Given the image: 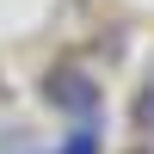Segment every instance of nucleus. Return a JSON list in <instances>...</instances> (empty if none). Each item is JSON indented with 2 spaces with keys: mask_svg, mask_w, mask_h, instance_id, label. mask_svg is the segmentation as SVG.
Returning a JSON list of instances; mask_svg holds the SVG:
<instances>
[{
  "mask_svg": "<svg viewBox=\"0 0 154 154\" xmlns=\"http://www.w3.org/2000/svg\"><path fill=\"white\" fill-rule=\"evenodd\" d=\"M43 93H49V105H56V111H74V117H93V123H99V80H93V74L56 68V74L43 80Z\"/></svg>",
  "mask_w": 154,
  "mask_h": 154,
  "instance_id": "nucleus-1",
  "label": "nucleus"
},
{
  "mask_svg": "<svg viewBox=\"0 0 154 154\" xmlns=\"http://www.w3.org/2000/svg\"><path fill=\"white\" fill-rule=\"evenodd\" d=\"M0 154H37V148H25V136H6V148Z\"/></svg>",
  "mask_w": 154,
  "mask_h": 154,
  "instance_id": "nucleus-4",
  "label": "nucleus"
},
{
  "mask_svg": "<svg viewBox=\"0 0 154 154\" xmlns=\"http://www.w3.org/2000/svg\"><path fill=\"white\" fill-rule=\"evenodd\" d=\"M56 154H99V123H74L68 142H62Z\"/></svg>",
  "mask_w": 154,
  "mask_h": 154,
  "instance_id": "nucleus-2",
  "label": "nucleus"
},
{
  "mask_svg": "<svg viewBox=\"0 0 154 154\" xmlns=\"http://www.w3.org/2000/svg\"><path fill=\"white\" fill-rule=\"evenodd\" d=\"M136 130H154V86L136 93Z\"/></svg>",
  "mask_w": 154,
  "mask_h": 154,
  "instance_id": "nucleus-3",
  "label": "nucleus"
}]
</instances>
